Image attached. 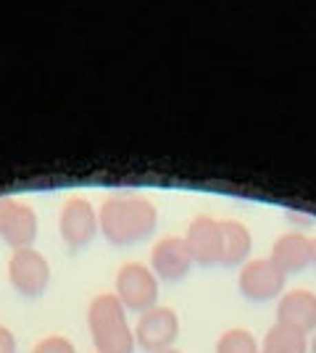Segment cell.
I'll return each instance as SVG.
<instances>
[{
    "instance_id": "cell-1",
    "label": "cell",
    "mask_w": 316,
    "mask_h": 353,
    "mask_svg": "<svg viewBox=\"0 0 316 353\" xmlns=\"http://www.w3.org/2000/svg\"><path fill=\"white\" fill-rule=\"evenodd\" d=\"M98 224L111 245H132L153 235L158 211L137 192H114L98 211Z\"/></svg>"
},
{
    "instance_id": "cell-2",
    "label": "cell",
    "mask_w": 316,
    "mask_h": 353,
    "mask_svg": "<svg viewBox=\"0 0 316 353\" xmlns=\"http://www.w3.org/2000/svg\"><path fill=\"white\" fill-rule=\"evenodd\" d=\"M87 330L98 353H135V330L116 293H101L87 309Z\"/></svg>"
},
{
    "instance_id": "cell-3",
    "label": "cell",
    "mask_w": 316,
    "mask_h": 353,
    "mask_svg": "<svg viewBox=\"0 0 316 353\" xmlns=\"http://www.w3.org/2000/svg\"><path fill=\"white\" fill-rule=\"evenodd\" d=\"M116 298L127 311H143L158 306V277L151 266L145 264H124L116 274Z\"/></svg>"
},
{
    "instance_id": "cell-4",
    "label": "cell",
    "mask_w": 316,
    "mask_h": 353,
    "mask_svg": "<svg viewBox=\"0 0 316 353\" xmlns=\"http://www.w3.org/2000/svg\"><path fill=\"white\" fill-rule=\"evenodd\" d=\"M287 274L271 259H248L240 269L238 288L240 295L253 303H266L285 293Z\"/></svg>"
},
{
    "instance_id": "cell-5",
    "label": "cell",
    "mask_w": 316,
    "mask_h": 353,
    "mask_svg": "<svg viewBox=\"0 0 316 353\" xmlns=\"http://www.w3.org/2000/svg\"><path fill=\"white\" fill-rule=\"evenodd\" d=\"M8 280L19 295L37 298L45 293V288L50 285V264L40 250L19 248L8 259Z\"/></svg>"
},
{
    "instance_id": "cell-6",
    "label": "cell",
    "mask_w": 316,
    "mask_h": 353,
    "mask_svg": "<svg viewBox=\"0 0 316 353\" xmlns=\"http://www.w3.org/2000/svg\"><path fill=\"white\" fill-rule=\"evenodd\" d=\"M180 338V316L169 306H153L143 311L135 327V343L148 353H161Z\"/></svg>"
},
{
    "instance_id": "cell-7",
    "label": "cell",
    "mask_w": 316,
    "mask_h": 353,
    "mask_svg": "<svg viewBox=\"0 0 316 353\" xmlns=\"http://www.w3.org/2000/svg\"><path fill=\"white\" fill-rule=\"evenodd\" d=\"M59 227L63 243L72 250L90 245L95 235H98V230H101L98 214H95V208H92L87 198H69L61 208Z\"/></svg>"
},
{
    "instance_id": "cell-8",
    "label": "cell",
    "mask_w": 316,
    "mask_h": 353,
    "mask_svg": "<svg viewBox=\"0 0 316 353\" xmlns=\"http://www.w3.org/2000/svg\"><path fill=\"white\" fill-rule=\"evenodd\" d=\"M185 243L190 248L193 261L200 266H216L222 264V253H224V240H222V224L209 216L200 214L190 221Z\"/></svg>"
},
{
    "instance_id": "cell-9",
    "label": "cell",
    "mask_w": 316,
    "mask_h": 353,
    "mask_svg": "<svg viewBox=\"0 0 316 353\" xmlns=\"http://www.w3.org/2000/svg\"><path fill=\"white\" fill-rule=\"evenodd\" d=\"M193 256L185 243V237L166 235L161 237L151 250V269L158 280L164 282H180L187 277V272L193 269Z\"/></svg>"
},
{
    "instance_id": "cell-10",
    "label": "cell",
    "mask_w": 316,
    "mask_h": 353,
    "mask_svg": "<svg viewBox=\"0 0 316 353\" xmlns=\"http://www.w3.org/2000/svg\"><path fill=\"white\" fill-rule=\"evenodd\" d=\"M277 324L298 330L303 335L316 330V293L311 290H287L277 301Z\"/></svg>"
},
{
    "instance_id": "cell-11",
    "label": "cell",
    "mask_w": 316,
    "mask_h": 353,
    "mask_svg": "<svg viewBox=\"0 0 316 353\" xmlns=\"http://www.w3.org/2000/svg\"><path fill=\"white\" fill-rule=\"evenodd\" d=\"M37 227L40 224H37L34 208L21 203V201H14L11 208H8V214H6V219H3V224H0V237L14 250L32 248V243L37 237Z\"/></svg>"
},
{
    "instance_id": "cell-12",
    "label": "cell",
    "mask_w": 316,
    "mask_h": 353,
    "mask_svg": "<svg viewBox=\"0 0 316 353\" xmlns=\"http://www.w3.org/2000/svg\"><path fill=\"white\" fill-rule=\"evenodd\" d=\"M274 264L280 266L285 274L303 272L311 264V240L303 232H285L274 240V248L269 256Z\"/></svg>"
},
{
    "instance_id": "cell-13",
    "label": "cell",
    "mask_w": 316,
    "mask_h": 353,
    "mask_svg": "<svg viewBox=\"0 0 316 353\" xmlns=\"http://www.w3.org/2000/svg\"><path fill=\"white\" fill-rule=\"evenodd\" d=\"M222 224V240H224V253H222V264L224 266H242L251 259L253 250V237L251 230L235 219H224Z\"/></svg>"
},
{
    "instance_id": "cell-14",
    "label": "cell",
    "mask_w": 316,
    "mask_h": 353,
    "mask_svg": "<svg viewBox=\"0 0 316 353\" xmlns=\"http://www.w3.org/2000/svg\"><path fill=\"white\" fill-rule=\"evenodd\" d=\"M308 340L298 330H290L285 324H274L266 338H264V351L261 353H306Z\"/></svg>"
},
{
    "instance_id": "cell-15",
    "label": "cell",
    "mask_w": 316,
    "mask_h": 353,
    "mask_svg": "<svg viewBox=\"0 0 316 353\" xmlns=\"http://www.w3.org/2000/svg\"><path fill=\"white\" fill-rule=\"evenodd\" d=\"M216 353H261L258 348V340L251 330H227L222 338L216 340Z\"/></svg>"
},
{
    "instance_id": "cell-16",
    "label": "cell",
    "mask_w": 316,
    "mask_h": 353,
    "mask_svg": "<svg viewBox=\"0 0 316 353\" xmlns=\"http://www.w3.org/2000/svg\"><path fill=\"white\" fill-rule=\"evenodd\" d=\"M32 353H76V348L74 343L63 335H48L32 348Z\"/></svg>"
},
{
    "instance_id": "cell-17",
    "label": "cell",
    "mask_w": 316,
    "mask_h": 353,
    "mask_svg": "<svg viewBox=\"0 0 316 353\" xmlns=\"http://www.w3.org/2000/svg\"><path fill=\"white\" fill-rule=\"evenodd\" d=\"M0 353H16V338L8 327L0 324Z\"/></svg>"
},
{
    "instance_id": "cell-18",
    "label": "cell",
    "mask_w": 316,
    "mask_h": 353,
    "mask_svg": "<svg viewBox=\"0 0 316 353\" xmlns=\"http://www.w3.org/2000/svg\"><path fill=\"white\" fill-rule=\"evenodd\" d=\"M311 264L316 266V237L311 240Z\"/></svg>"
},
{
    "instance_id": "cell-19",
    "label": "cell",
    "mask_w": 316,
    "mask_h": 353,
    "mask_svg": "<svg viewBox=\"0 0 316 353\" xmlns=\"http://www.w3.org/2000/svg\"><path fill=\"white\" fill-rule=\"evenodd\" d=\"M308 351L316 353V330H314V338H311V345H308Z\"/></svg>"
},
{
    "instance_id": "cell-20",
    "label": "cell",
    "mask_w": 316,
    "mask_h": 353,
    "mask_svg": "<svg viewBox=\"0 0 316 353\" xmlns=\"http://www.w3.org/2000/svg\"><path fill=\"white\" fill-rule=\"evenodd\" d=\"M161 353H182V351H177V348H166V351H161Z\"/></svg>"
}]
</instances>
